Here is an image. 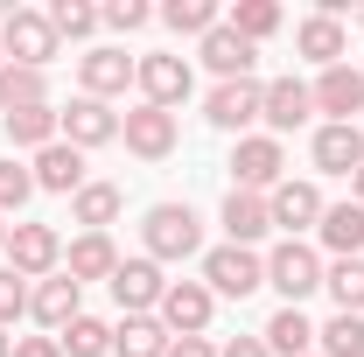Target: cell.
Instances as JSON below:
<instances>
[{
	"label": "cell",
	"mask_w": 364,
	"mask_h": 357,
	"mask_svg": "<svg viewBox=\"0 0 364 357\" xmlns=\"http://www.w3.org/2000/svg\"><path fill=\"white\" fill-rule=\"evenodd\" d=\"M140 238H147V260L161 267V260H196L203 252V224L189 203H154L147 218H140Z\"/></svg>",
	"instance_id": "6da1fadb"
},
{
	"label": "cell",
	"mask_w": 364,
	"mask_h": 357,
	"mask_svg": "<svg viewBox=\"0 0 364 357\" xmlns=\"http://www.w3.org/2000/svg\"><path fill=\"white\" fill-rule=\"evenodd\" d=\"M267 287H280V309H301V302L322 287V260H316V245H301V238H280V245L267 252Z\"/></svg>",
	"instance_id": "7a4b0ae2"
},
{
	"label": "cell",
	"mask_w": 364,
	"mask_h": 357,
	"mask_svg": "<svg viewBox=\"0 0 364 357\" xmlns=\"http://www.w3.org/2000/svg\"><path fill=\"white\" fill-rule=\"evenodd\" d=\"M203 287L225 294V302H245L252 287H267V260H259L252 245H231V238H225V245L203 252Z\"/></svg>",
	"instance_id": "3957f363"
},
{
	"label": "cell",
	"mask_w": 364,
	"mask_h": 357,
	"mask_svg": "<svg viewBox=\"0 0 364 357\" xmlns=\"http://www.w3.org/2000/svg\"><path fill=\"white\" fill-rule=\"evenodd\" d=\"M0 49H7V63L49 70V56H56V28H49V14H43V7H14V14H0Z\"/></svg>",
	"instance_id": "277c9868"
},
{
	"label": "cell",
	"mask_w": 364,
	"mask_h": 357,
	"mask_svg": "<svg viewBox=\"0 0 364 357\" xmlns=\"http://www.w3.org/2000/svg\"><path fill=\"white\" fill-rule=\"evenodd\" d=\"M231 189H252V196H273L280 182H287V154H280V140L273 134H245L231 147Z\"/></svg>",
	"instance_id": "5b68a950"
},
{
	"label": "cell",
	"mask_w": 364,
	"mask_h": 357,
	"mask_svg": "<svg viewBox=\"0 0 364 357\" xmlns=\"http://www.w3.org/2000/svg\"><path fill=\"white\" fill-rule=\"evenodd\" d=\"M56 260H63L56 224H7V267L21 273V280H49Z\"/></svg>",
	"instance_id": "8992f818"
},
{
	"label": "cell",
	"mask_w": 364,
	"mask_h": 357,
	"mask_svg": "<svg viewBox=\"0 0 364 357\" xmlns=\"http://www.w3.org/2000/svg\"><path fill=\"white\" fill-rule=\"evenodd\" d=\"M259 105H267V85H259V78H231V85H218L210 98H203V119H210L218 134L245 140V127L259 119Z\"/></svg>",
	"instance_id": "52a82bcc"
},
{
	"label": "cell",
	"mask_w": 364,
	"mask_h": 357,
	"mask_svg": "<svg viewBox=\"0 0 364 357\" xmlns=\"http://www.w3.org/2000/svg\"><path fill=\"white\" fill-rule=\"evenodd\" d=\"M56 134H63L77 154H85V147H105V140H119V112H112L105 98H85V91H77V98L56 112Z\"/></svg>",
	"instance_id": "ba28073f"
},
{
	"label": "cell",
	"mask_w": 364,
	"mask_h": 357,
	"mask_svg": "<svg viewBox=\"0 0 364 357\" xmlns=\"http://www.w3.org/2000/svg\"><path fill=\"white\" fill-rule=\"evenodd\" d=\"M210 309H218V294L203 287V280H168V294H161V329L168 336H203L210 329Z\"/></svg>",
	"instance_id": "9c48e42d"
},
{
	"label": "cell",
	"mask_w": 364,
	"mask_h": 357,
	"mask_svg": "<svg viewBox=\"0 0 364 357\" xmlns=\"http://www.w3.org/2000/svg\"><path fill=\"white\" fill-rule=\"evenodd\" d=\"M119 134H127V147H134L140 161H168L182 127H176V112H161V105H134V112L119 119Z\"/></svg>",
	"instance_id": "30bf717a"
},
{
	"label": "cell",
	"mask_w": 364,
	"mask_h": 357,
	"mask_svg": "<svg viewBox=\"0 0 364 357\" xmlns=\"http://www.w3.org/2000/svg\"><path fill=\"white\" fill-rule=\"evenodd\" d=\"M105 287H112V302H119L127 315H154L161 294H168V280H161V267H154L147 252H140V260H119V273H112Z\"/></svg>",
	"instance_id": "8fae6325"
},
{
	"label": "cell",
	"mask_w": 364,
	"mask_h": 357,
	"mask_svg": "<svg viewBox=\"0 0 364 357\" xmlns=\"http://www.w3.org/2000/svg\"><path fill=\"white\" fill-rule=\"evenodd\" d=\"M309 98H316V112H329V127H358V112H364V70L336 63V70H322L316 85H309Z\"/></svg>",
	"instance_id": "7c38bea8"
},
{
	"label": "cell",
	"mask_w": 364,
	"mask_h": 357,
	"mask_svg": "<svg viewBox=\"0 0 364 357\" xmlns=\"http://www.w3.org/2000/svg\"><path fill=\"white\" fill-rule=\"evenodd\" d=\"M134 85L147 91V105H161V112H176L182 98H189V56H140Z\"/></svg>",
	"instance_id": "4fadbf2b"
},
{
	"label": "cell",
	"mask_w": 364,
	"mask_h": 357,
	"mask_svg": "<svg viewBox=\"0 0 364 357\" xmlns=\"http://www.w3.org/2000/svg\"><path fill=\"white\" fill-rule=\"evenodd\" d=\"M140 56H127V49H91V56H77V78H85V98H119V91L134 85Z\"/></svg>",
	"instance_id": "5bb4252c"
},
{
	"label": "cell",
	"mask_w": 364,
	"mask_h": 357,
	"mask_svg": "<svg viewBox=\"0 0 364 357\" xmlns=\"http://www.w3.org/2000/svg\"><path fill=\"white\" fill-rule=\"evenodd\" d=\"M309 112H316V98H309V85L301 78H273L267 85V105H259V119H267V134H294V127H309Z\"/></svg>",
	"instance_id": "9a60e30c"
},
{
	"label": "cell",
	"mask_w": 364,
	"mask_h": 357,
	"mask_svg": "<svg viewBox=\"0 0 364 357\" xmlns=\"http://www.w3.org/2000/svg\"><path fill=\"white\" fill-rule=\"evenodd\" d=\"M267 211H273V224H280L287 238H301L309 224H322V189H316V182H294V176H287V182L267 196Z\"/></svg>",
	"instance_id": "2e32d148"
},
{
	"label": "cell",
	"mask_w": 364,
	"mask_h": 357,
	"mask_svg": "<svg viewBox=\"0 0 364 357\" xmlns=\"http://www.w3.org/2000/svg\"><path fill=\"white\" fill-rule=\"evenodd\" d=\"M77 294H85V287H77V280H70V273H49L43 287H36V294H28V315H36V322H43L49 336H63V329H70V322H77Z\"/></svg>",
	"instance_id": "e0dca14e"
},
{
	"label": "cell",
	"mask_w": 364,
	"mask_h": 357,
	"mask_svg": "<svg viewBox=\"0 0 364 357\" xmlns=\"http://www.w3.org/2000/svg\"><path fill=\"white\" fill-rule=\"evenodd\" d=\"M309 154H316L322 176H358L364 169V127H316Z\"/></svg>",
	"instance_id": "ac0fdd59"
},
{
	"label": "cell",
	"mask_w": 364,
	"mask_h": 357,
	"mask_svg": "<svg viewBox=\"0 0 364 357\" xmlns=\"http://www.w3.org/2000/svg\"><path fill=\"white\" fill-rule=\"evenodd\" d=\"M28 176H36V189H56V196H77V189H85V154H77L70 140H49L43 154H36V169H28Z\"/></svg>",
	"instance_id": "d6986e66"
},
{
	"label": "cell",
	"mask_w": 364,
	"mask_h": 357,
	"mask_svg": "<svg viewBox=\"0 0 364 357\" xmlns=\"http://www.w3.org/2000/svg\"><path fill=\"white\" fill-rule=\"evenodd\" d=\"M294 49H301L309 63H322V70H336V63H343V49H350V36H343V21H336V14H322V7H316V14L294 28Z\"/></svg>",
	"instance_id": "ffe728a7"
},
{
	"label": "cell",
	"mask_w": 364,
	"mask_h": 357,
	"mask_svg": "<svg viewBox=\"0 0 364 357\" xmlns=\"http://www.w3.org/2000/svg\"><path fill=\"white\" fill-rule=\"evenodd\" d=\"M252 56H259V49L245 43L231 21H218V28L203 36V63L218 70V85H231V78H252Z\"/></svg>",
	"instance_id": "44dd1931"
},
{
	"label": "cell",
	"mask_w": 364,
	"mask_h": 357,
	"mask_svg": "<svg viewBox=\"0 0 364 357\" xmlns=\"http://www.w3.org/2000/svg\"><path fill=\"white\" fill-rule=\"evenodd\" d=\"M322 245H329V252H336V260H358L364 252V203L358 196H350V203H322Z\"/></svg>",
	"instance_id": "7402d4cb"
},
{
	"label": "cell",
	"mask_w": 364,
	"mask_h": 357,
	"mask_svg": "<svg viewBox=\"0 0 364 357\" xmlns=\"http://www.w3.org/2000/svg\"><path fill=\"white\" fill-rule=\"evenodd\" d=\"M63 273H70L77 287H85V280H112V273H119V245H112L105 231H85V238L63 252Z\"/></svg>",
	"instance_id": "603a6c76"
},
{
	"label": "cell",
	"mask_w": 364,
	"mask_h": 357,
	"mask_svg": "<svg viewBox=\"0 0 364 357\" xmlns=\"http://www.w3.org/2000/svg\"><path fill=\"white\" fill-rule=\"evenodd\" d=\"M225 231H231V245H259V238L273 231L267 196H252V189H231V196H225Z\"/></svg>",
	"instance_id": "cb8c5ba5"
},
{
	"label": "cell",
	"mask_w": 364,
	"mask_h": 357,
	"mask_svg": "<svg viewBox=\"0 0 364 357\" xmlns=\"http://www.w3.org/2000/svg\"><path fill=\"white\" fill-rule=\"evenodd\" d=\"M259 336H267L273 357H316V322H309L301 309H273Z\"/></svg>",
	"instance_id": "d4e9b609"
},
{
	"label": "cell",
	"mask_w": 364,
	"mask_h": 357,
	"mask_svg": "<svg viewBox=\"0 0 364 357\" xmlns=\"http://www.w3.org/2000/svg\"><path fill=\"white\" fill-rule=\"evenodd\" d=\"M119 211H127V189H119V182H85V189L70 196V218L85 224V231H105Z\"/></svg>",
	"instance_id": "484cf974"
},
{
	"label": "cell",
	"mask_w": 364,
	"mask_h": 357,
	"mask_svg": "<svg viewBox=\"0 0 364 357\" xmlns=\"http://www.w3.org/2000/svg\"><path fill=\"white\" fill-rule=\"evenodd\" d=\"M168 329H161V315H127L119 329H112V351L119 357H168Z\"/></svg>",
	"instance_id": "4316f807"
},
{
	"label": "cell",
	"mask_w": 364,
	"mask_h": 357,
	"mask_svg": "<svg viewBox=\"0 0 364 357\" xmlns=\"http://www.w3.org/2000/svg\"><path fill=\"white\" fill-rule=\"evenodd\" d=\"M0 127H7V147H36V154H43L49 140H63L56 134V105H21V112H7Z\"/></svg>",
	"instance_id": "83f0119b"
},
{
	"label": "cell",
	"mask_w": 364,
	"mask_h": 357,
	"mask_svg": "<svg viewBox=\"0 0 364 357\" xmlns=\"http://www.w3.org/2000/svg\"><path fill=\"white\" fill-rule=\"evenodd\" d=\"M21 105H49L43 70H28V63H0V119L21 112Z\"/></svg>",
	"instance_id": "f1b7e54d"
},
{
	"label": "cell",
	"mask_w": 364,
	"mask_h": 357,
	"mask_svg": "<svg viewBox=\"0 0 364 357\" xmlns=\"http://www.w3.org/2000/svg\"><path fill=\"white\" fill-rule=\"evenodd\" d=\"M316 343H322L316 357H364V315H343V309H336L316 329Z\"/></svg>",
	"instance_id": "f546056e"
},
{
	"label": "cell",
	"mask_w": 364,
	"mask_h": 357,
	"mask_svg": "<svg viewBox=\"0 0 364 357\" xmlns=\"http://www.w3.org/2000/svg\"><path fill=\"white\" fill-rule=\"evenodd\" d=\"M322 287L336 294V309H343V315H364V260H336V267H322Z\"/></svg>",
	"instance_id": "4dcf8cb0"
},
{
	"label": "cell",
	"mask_w": 364,
	"mask_h": 357,
	"mask_svg": "<svg viewBox=\"0 0 364 357\" xmlns=\"http://www.w3.org/2000/svg\"><path fill=\"white\" fill-rule=\"evenodd\" d=\"M56 343H63V357H105V351H112V322H98V315H77V322H70Z\"/></svg>",
	"instance_id": "1f68e13d"
},
{
	"label": "cell",
	"mask_w": 364,
	"mask_h": 357,
	"mask_svg": "<svg viewBox=\"0 0 364 357\" xmlns=\"http://www.w3.org/2000/svg\"><path fill=\"white\" fill-rule=\"evenodd\" d=\"M231 28H238L245 43L259 49L273 28H280V7H273V0H238V7H231Z\"/></svg>",
	"instance_id": "d6a6232c"
},
{
	"label": "cell",
	"mask_w": 364,
	"mask_h": 357,
	"mask_svg": "<svg viewBox=\"0 0 364 357\" xmlns=\"http://www.w3.org/2000/svg\"><path fill=\"white\" fill-rule=\"evenodd\" d=\"M49 28H56V43L70 36V43H85L91 28H98V7H85V0H56V7H43Z\"/></svg>",
	"instance_id": "836d02e7"
},
{
	"label": "cell",
	"mask_w": 364,
	"mask_h": 357,
	"mask_svg": "<svg viewBox=\"0 0 364 357\" xmlns=\"http://www.w3.org/2000/svg\"><path fill=\"white\" fill-rule=\"evenodd\" d=\"M161 21H168L176 36H210V28H218V7H210V0H168Z\"/></svg>",
	"instance_id": "e575fe53"
},
{
	"label": "cell",
	"mask_w": 364,
	"mask_h": 357,
	"mask_svg": "<svg viewBox=\"0 0 364 357\" xmlns=\"http://www.w3.org/2000/svg\"><path fill=\"white\" fill-rule=\"evenodd\" d=\"M28 196H36V176H28L14 154H0V218H14Z\"/></svg>",
	"instance_id": "d590c367"
},
{
	"label": "cell",
	"mask_w": 364,
	"mask_h": 357,
	"mask_svg": "<svg viewBox=\"0 0 364 357\" xmlns=\"http://www.w3.org/2000/svg\"><path fill=\"white\" fill-rule=\"evenodd\" d=\"M98 21H105V28H119V36H134V28H147V21H154V7H147V0H112Z\"/></svg>",
	"instance_id": "8d00e7d4"
},
{
	"label": "cell",
	"mask_w": 364,
	"mask_h": 357,
	"mask_svg": "<svg viewBox=\"0 0 364 357\" xmlns=\"http://www.w3.org/2000/svg\"><path fill=\"white\" fill-rule=\"evenodd\" d=\"M14 315H28V280L14 267H0V329H7Z\"/></svg>",
	"instance_id": "74e56055"
},
{
	"label": "cell",
	"mask_w": 364,
	"mask_h": 357,
	"mask_svg": "<svg viewBox=\"0 0 364 357\" xmlns=\"http://www.w3.org/2000/svg\"><path fill=\"white\" fill-rule=\"evenodd\" d=\"M14 357H63V343H56V336H21Z\"/></svg>",
	"instance_id": "f35d334b"
},
{
	"label": "cell",
	"mask_w": 364,
	"mask_h": 357,
	"mask_svg": "<svg viewBox=\"0 0 364 357\" xmlns=\"http://www.w3.org/2000/svg\"><path fill=\"white\" fill-rule=\"evenodd\" d=\"M168 357H218V343H210V336H176Z\"/></svg>",
	"instance_id": "ab89813d"
},
{
	"label": "cell",
	"mask_w": 364,
	"mask_h": 357,
	"mask_svg": "<svg viewBox=\"0 0 364 357\" xmlns=\"http://www.w3.org/2000/svg\"><path fill=\"white\" fill-rule=\"evenodd\" d=\"M218 357H273V351H267V336H231Z\"/></svg>",
	"instance_id": "60d3db41"
},
{
	"label": "cell",
	"mask_w": 364,
	"mask_h": 357,
	"mask_svg": "<svg viewBox=\"0 0 364 357\" xmlns=\"http://www.w3.org/2000/svg\"><path fill=\"white\" fill-rule=\"evenodd\" d=\"M350 189H358V203H364V169H358V176H350Z\"/></svg>",
	"instance_id": "b9f144b4"
},
{
	"label": "cell",
	"mask_w": 364,
	"mask_h": 357,
	"mask_svg": "<svg viewBox=\"0 0 364 357\" xmlns=\"http://www.w3.org/2000/svg\"><path fill=\"white\" fill-rule=\"evenodd\" d=\"M0 357H14V343H7V329H0Z\"/></svg>",
	"instance_id": "7bdbcfd3"
},
{
	"label": "cell",
	"mask_w": 364,
	"mask_h": 357,
	"mask_svg": "<svg viewBox=\"0 0 364 357\" xmlns=\"http://www.w3.org/2000/svg\"><path fill=\"white\" fill-rule=\"evenodd\" d=\"M0 245H7V218H0Z\"/></svg>",
	"instance_id": "ee69618b"
},
{
	"label": "cell",
	"mask_w": 364,
	"mask_h": 357,
	"mask_svg": "<svg viewBox=\"0 0 364 357\" xmlns=\"http://www.w3.org/2000/svg\"><path fill=\"white\" fill-rule=\"evenodd\" d=\"M0 63H7V49H0Z\"/></svg>",
	"instance_id": "f6af8a7d"
},
{
	"label": "cell",
	"mask_w": 364,
	"mask_h": 357,
	"mask_svg": "<svg viewBox=\"0 0 364 357\" xmlns=\"http://www.w3.org/2000/svg\"><path fill=\"white\" fill-rule=\"evenodd\" d=\"M358 28H364V14H358Z\"/></svg>",
	"instance_id": "bcb514c9"
}]
</instances>
